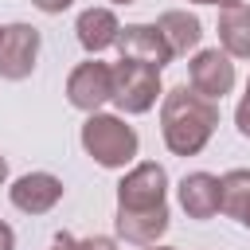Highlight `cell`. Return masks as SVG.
<instances>
[{"instance_id":"obj_7","label":"cell","mask_w":250,"mask_h":250,"mask_svg":"<svg viewBox=\"0 0 250 250\" xmlns=\"http://www.w3.org/2000/svg\"><path fill=\"white\" fill-rule=\"evenodd\" d=\"M188 82H191V90H195V94H203V98L219 102L223 94H230V90H234V62H230V55H227V51H219V47L195 51V59L188 62Z\"/></svg>"},{"instance_id":"obj_12","label":"cell","mask_w":250,"mask_h":250,"mask_svg":"<svg viewBox=\"0 0 250 250\" xmlns=\"http://www.w3.org/2000/svg\"><path fill=\"white\" fill-rule=\"evenodd\" d=\"M74 31H78V43H82L90 55H102L105 47H113V43H117L121 23H117V16H113L109 8H86V12L78 16Z\"/></svg>"},{"instance_id":"obj_5","label":"cell","mask_w":250,"mask_h":250,"mask_svg":"<svg viewBox=\"0 0 250 250\" xmlns=\"http://www.w3.org/2000/svg\"><path fill=\"white\" fill-rule=\"evenodd\" d=\"M66 98H70L74 109L98 113V109L113 98V66H109V62H98V59L78 62V66L70 70V78H66Z\"/></svg>"},{"instance_id":"obj_10","label":"cell","mask_w":250,"mask_h":250,"mask_svg":"<svg viewBox=\"0 0 250 250\" xmlns=\"http://www.w3.org/2000/svg\"><path fill=\"white\" fill-rule=\"evenodd\" d=\"M117 234L133 246H152L164 238L168 230V203L164 207H152V211H121L117 207Z\"/></svg>"},{"instance_id":"obj_23","label":"cell","mask_w":250,"mask_h":250,"mask_svg":"<svg viewBox=\"0 0 250 250\" xmlns=\"http://www.w3.org/2000/svg\"><path fill=\"white\" fill-rule=\"evenodd\" d=\"M145 250H172V246H156V242H152V246H145Z\"/></svg>"},{"instance_id":"obj_8","label":"cell","mask_w":250,"mask_h":250,"mask_svg":"<svg viewBox=\"0 0 250 250\" xmlns=\"http://www.w3.org/2000/svg\"><path fill=\"white\" fill-rule=\"evenodd\" d=\"M113 47L121 51V59H133V62H145V66H156V70L176 59L168 51L164 35L156 31V23H125L117 31V43Z\"/></svg>"},{"instance_id":"obj_2","label":"cell","mask_w":250,"mask_h":250,"mask_svg":"<svg viewBox=\"0 0 250 250\" xmlns=\"http://www.w3.org/2000/svg\"><path fill=\"white\" fill-rule=\"evenodd\" d=\"M82 148L102 168H125V164H133L141 141H137V129L125 125V117H117V113H90L86 125H82Z\"/></svg>"},{"instance_id":"obj_13","label":"cell","mask_w":250,"mask_h":250,"mask_svg":"<svg viewBox=\"0 0 250 250\" xmlns=\"http://www.w3.org/2000/svg\"><path fill=\"white\" fill-rule=\"evenodd\" d=\"M156 31L164 35V43H168V51L172 55H188V51H195L199 47V39H203V23H199V16H191V12H164L160 20H156Z\"/></svg>"},{"instance_id":"obj_11","label":"cell","mask_w":250,"mask_h":250,"mask_svg":"<svg viewBox=\"0 0 250 250\" xmlns=\"http://www.w3.org/2000/svg\"><path fill=\"white\" fill-rule=\"evenodd\" d=\"M180 207L188 219H211L219 215V176L211 172H188L180 180Z\"/></svg>"},{"instance_id":"obj_24","label":"cell","mask_w":250,"mask_h":250,"mask_svg":"<svg viewBox=\"0 0 250 250\" xmlns=\"http://www.w3.org/2000/svg\"><path fill=\"white\" fill-rule=\"evenodd\" d=\"M113 4H137V0H113Z\"/></svg>"},{"instance_id":"obj_19","label":"cell","mask_w":250,"mask_h":250,"mask_svg":"<svg viewBox=\"0 0 250 250\" xmlns=\"http://www.w3.org/2000/svg\"><path fill=\"white\" fill-rule=\"evenodd\" d=\"M0 250H16V234L8 223H0Z\"/></svg>"},{"instance_id":"obj_15","label":"cell","mask_w":250,"mask_h":250,"mask_svg":"<svg viewBox=\"0 0 250 250\" xmlns=\"http://www.w3.org/2000/svg\"><path fill=\"white\" fill-rule=\"evenodd\" d=\"M246 207H250V168H234L219 180V211H227L230 219H242Z\"/></svg>"},{"instance_id":"obj_22","label":"cell","mask_w":250,"mask_h":250,"mask_svg":"<svg viewBox=\"0 0 250 250\" xmlns=\"http://www.w3.org/2000/svg\"><path fill=\"white\" fill-rule=\"evenodd\" d=\"M238 223H242V227H246V230H250V207H246V211H242V219H238Z\"/></svg>"},{"instance_id":"obj_14","label":"cell","mask_w":250,"mask_h":250,"mask_svg":"<svg viewBox=\"0 0 250 250\" xmlns=\"http://www.w3.org/2000/svg\"><path fill=\"white\" fill-rule=\"evenodd\" d=\"M219 43L230 59H250V4L219 12Z\"/></svg>"},{"instance_id":"obj_1","label":"cell","mask_w":250,"mask_h":250,"mask_svg":"<svg viewBox=\"0 0 250 250\" xmlns=\"http://www.w3.org/2000/svg\"><path fill=\"white\" fill-rule=\"evenodd\" d=\"M219 125V102L188 90V86H172L160 102V137L168 145V152L176 156H195L207 148L211 133Z\"/></svg>"},{"instance_id":"obj_25","label":"cell","mask_w":250,"mask_h":250,"mask_svg":"<svg viewBox=\"0 0 250 250\" xmlns=\"http://www.w3.org/2000/svg\"><path fill=\"white\" fill-rule=\"evenodd\" d=\"M0 31H4V27H0Z\"/></svg>"},{"instance_id":"obj_20","label":"cell","mask_w":250,"mask_h":250,"mask_svg":"<svg viewBox=\"0 0 250 250\" xmlns=\"http://www.w3.org/2000/svg\"><path fill=\"white\" fill-rule=\"evenodd\" d=\"M195 4H219V8H234V4H242V0H195Z\"/></svg>"},{"instance_id":"obj_4","label":"cell","mask_w":250,"mask_h":250,"mask_svg":"<svg viewBox=\"0 0 250 250\" xmlns=\"http://www.w3.org/2000/svg\"><path fill=\"white\" fill-rule=\"evenodd\" d=\"M168 203V172L156 160L133 164L117 184V207L121 211H152Z\"/></svg>"},{"instance_id":"obj_21","label":"cell","mask_w":250,"mask_h":250,"mask_svg":"<svg viewBox=\"0 0 250 250\" xmlns=\"http://www.w3.org/2000/svg\"><path fill=\"white\" fill-rule=\"evenodd\" d=\"M4 180H8V160L0 156V184H4Z\"/></svg>"},{"instance_id":"obj_17","label":"cell","mask_w":250,"mask_h":250,"mask_svg":"<svg viewBox=\"0 0 250 250\" xmlns=\"http://www.w3.org/2000/svg\"><path fill=\"white\" fill-rule=\"evenodd\" d=\"M234 125H238L242 137H250V82H246V94H242V102L234 109Z\"/></svg>"},{"instance_id":"obj_6","label":"cell","mask_w":250,"mask_h":250,"mask_svg":"<svg viewBox=\"0 0 250 250\" xmlns=\"http://www.w3.org/2000/svg\"><path fill=\"white\" fill-rule=\"evenodd\" d=\"M39 59V31L31 23H8L0 31V78L23 82Z\"/></svg>"},{"instance_id":"obj_3","label":"cell","mask_w":250,"mask_h":250,"mask_svg":"<svg viewBox=\"0 0 250 250\" xmlns=\"http://www.w3.org/2000/svg\"><path fill=\"white\" fill-rule=\"evenodd\" d=\"M160 70L156 66H145V62H133V59H121L113 62V105L121 113H148L160 98Z\"/></svg>"},{"instance_id":"obj_18","label":"cell","mask_w":250,"mask_h":250,"mask_svg":"<svg viewBox=\"0 0 250 250\" xmlns=\"http://www.w3.org/2000/svg\"><path fill=\"white\" fill-rule=\"evenodd\" d=\"M31 4H35L39 12H47V16H59V12H66L74 0H31Z\"/></svg>"},{"instance_id":"obj_16","label":"cell","mask_w":250,"mask_h":250,"mask_svg":"<svg viewBox=\"0 0 250 250\" xmlns=\"http://www.w3.org/2000/svg\"><path fill=\"white\" fill-rule=\"evenodd\" d=\"M51 250H117V242L105 238V234H94V238H70V234H59V238L51 242Z\"/></svg>"},{"instance_id":"obj_9","label":"cell","mask_w":250,"mask_h":250,"mask_svg":"<svg viewBox=\"0 0 250 250\" xmlns=\"http://www.w3.org/2000/svg\"><path fill=\"white\" fill-rule=\"evenodd\" d=\"M8 195H12L16 211H23V215H47L62 199V180L51 176V172H27V176H20L8 188Z\"/></svg>"}]
</instances>
